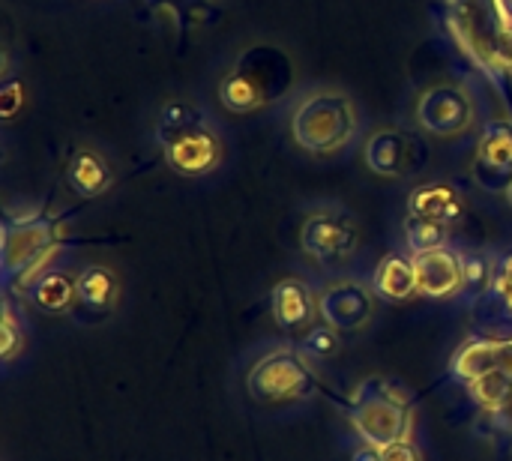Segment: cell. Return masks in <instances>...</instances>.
I'll use <instances>...</instances> for the list:
<instances>
[{
	"mask_svg": "<svg viewBox=\"0 0 512 461\" xmlns=\"http://www.w3.org/2000/svg\"><path fill=\"white\" fill-rule=\"evenodd\" d=\"M66 183L81 198H99L114 186V165L99 147H78L69 156Z\"/></svg>",
	"mask_w": 512,
	"mask_h": 461,
	"instance_id": "cell-14",
	"label": "cell"
},
{
	"mask_svg": "<svg viewBox=\"0 0 512 461\" xmlns=\"http://www.w3.org/2000/svg\"><path fill=\"white\" fill-rule=\"evenodd\" d=\"M471 393L489 408V411H498L501 405H507L512 399V378L504 372H492V375H483L480 381L471 384Z\"/></svg>",
	"mask_w": 512,
	"mask_h": 461,
	"instance_id": "cell-21",
	"label": "cell"
},
{
	"mask_svg": "<svg viewBox=\"0 0 512 461\" xmlns=\"http://www.w3.org/2000/svg\"><path fill=\"white\" fill-rule=\"evenodd\" d=\"M465 198L456 186L447 183H423L408 195V216L435 219L444 225H456L465 216Z\"/></svg>",
	"mask_w": 512,
	"mask_h": 461,
	"instance_id": "cell-15",
	"label": "cell"
},
{
	"mask_svg": "<svg viewBox=\"0 0 512 461\" xmlns=\"http://www.w3.org/2000/svg\"><path fill=\"white\" fill-rule=\"evenodd\" d=\"M372 288L378 297L402 303L414 294H420L417 285V270H414V258H402V255H387L372 276Z\"/></svg>",
	"mask_w": 512,
	"mask_h": 461,
	"instance_id": "cell-18",
	"label": "cell"
},
{
	"mask_svg": "<svg viewBox=\"0 0 512 461\" xmlns=\"http://www.w3.org/2000/svg\"><path fill=\"white\" fill-rule=\"evenodd\" d=\"M414 270H417V285H420L423 297L447 300V297H453V294H459L465 288L462 258L450 246L414 255Z\"/></svg>",
	"mask_w": 512,
	"mask_h": 461,
	"instance_id": "cell-12",
	"label": "cell"
},
{
	"mask_svg": "<svg viewBox=\"0 0 512 461\" xmlns=\"http://www.w3.org/2000/svg\"><path fill=\"white\" fill-rule=\"evenodd\" d=\"M0 330H3V360L9 363L24 348V333L18 330V321H15V312L9 303L3 306V327Z\"/></svg>",
	"mask_w": 512,
	"mask_h": 461,
	"instance_id": "cell-24",
	"label": "cell"
},
{
	"mask_svg": "<svg viewBox=\"0 0 512 461\" xmlns=\"http://www.w3.org/2000/svg\"><path fill=\"white\" fill-rule=\"evenodd\" d=\"M420 156H423L420 141H417L411 132L399 129V126H381V129H375V132L366 138V144H363V159H366V165H369L378 177H390V180L408 177V174L417 168Z\"/></svg>",
	"mask_w": 512,
	"mask_h": 461,
	"instance_id": "cell-10",
	"label": "cell"
},
{
	"mask_svg": "<svg viewBox=\"0 0 512 461\" xmlns=\"http://www.w3.org/2000/svg\"><path fill=\"white\" fill-rule=\"evenodd\" d=\"M462 258V279L468 291H486L489 285H495V264L483 255V252H459Z\"/></svg>",
	"mask_w": 512,
	"mask_h": 461,
	"instance_id": "cell-22",
	"label": "cell"
},
{
	"mask_svg": "<svg viewBox=\"0 0 512 461\" xmlns=\"http://www.w3.org/2000/svg\"><path fill=\"white\" fill-rule=\"evenodd\" d=\"M492 288L498 291V297H501L507 306H512V255L498 264V270H495V285H492Z\"/></svg>",
	"mask_w": 512,
	"mask_h": 461,
	"instance_id": "cell-26",
	"label": "cell"
},
{
	"mask_svg": "<svg viewBox=\"0 0 512 461\" xmlns=\"http://www.w3.org/2000/svg\"><path fill=\"white\" fill-rule=\"evenodd\" d=\"M246 387L258 402H297L315 390V375L300 351L276 348L249 369Z\"/></svg>",
	"mask_w": 512,
	"mask_h": 461,
	"instance_id": "cell-4",
	"label": "cell"
},
{
	"mask_svg": "<svg viewBox=\"0 0 512 461\" xmlns=\"http://www.w3.org/2000/svg\"><path fill=\"white\" fill-rule=\"evenodd\" d=\"M294 81V63L276 48H249L219 81V102L234 114L273 105Z\"/></svg>",
	"mask_w": 512,
	"mask_h": 461,
	"instance_id": "cell-2",
	"label": "cell"
},
{
	"mask_svg": "<svg viewBox=\"0 0 512 461\" xmlns=\"http://www.w3.org/2000/svg\"><path fill=\"white\" fill-rule=\"evenodd\" d=\"M162 156H165V165L183 177H207L222 165L225 144H222V135L207 120L201 126H192L168 138L162 144Z\"/></svg>",
	"mask_w": 512,
	"mask_h": 461,
	"instance_id": "cell-7",
	"label": "cell"
},
{
	"mask_svg": "<svg viewBox=\"0 0 512 461\" xmlns=\"http://www.w3.org/2000/svg\"><path fill=\"white\" fill-rule=\"evenodd\" d=\"M303 348H306V354L309 357H315V360H324V357H333L336 351H339V336H336V330L333 327H312L309 333H306V339H303Z\"/></svg>",
	"mask_w": 512,
	"mask_h": 461,
	"instance_id": "cell-23",
	"label": "cell"
},
{
	"mask_svg": "<svg viewBox=\"0 0 512 461\" xmlns=\"http://www.w3.org/2000/svg\"><path fill=\"white\" fill-rule=\"evenodd\" d=\"M24 294H27V300H30L39 312H48V315L69 312L72 303H78V297H75V279H69V276L60 273V270L36 273V276L24 285Z\"/></svg>",
	"mask_w": 512,
	"mask_h": 461,
	"instance_id": "cell-17",
	"label": "cell"
},
{
	"mask_svg": "<svg viewBox=\"0 0 512 461\" xmlns=\"http://www.w3.org/2000/svg\"><path fill=\"white\" fill-rule=\"evenodd\" d=\"M474 177L489 192H507L512 186V123L489 120L477 141Z\"/></svg>",
	"mask_w": 512,
	"mask_h": 461,
	"instance_id": "cell-11",
	"label": "cell"
},
{
	"mask_svg": "<svg viewBox=\"0 0 512 461\" xmlns=\"http://www.w3.org/2000/svg\"><path fill=\"white\" fill-rule=\"evenodd\" d=\"M363 399L351 408V423L360 432V438L372 447H390L396 441H408L411 432V414L402 399H387L384 387L378 381L366 384Z\"/></svg>",
	"mask_w": 512,
	"mask_h": 461,
	"instance_id": "cell-5",
	"label": "cell"
},
{
	"mask_svg": "<svg viewBox=\"0 0 512 461\" xmlns=\"http://www.w3.org/2000/svg\"><path fill=\"white\" fill-rule=\"evenodd\" d=\"M207 111L195 102H186V99H171L165 102L159 111H156V123H153V132H156V141L165 144L168 138L192 129V126H201L207 123Z\"/></svg>",
	"mask_w": 512,
	"mask_h": 461,
	"instance_id": "cell-19",
	"label": "cell"
},
{
	"mask_svg": "<svg viewBox=\"0 0 512 461\" xmlns=\"http://www.w3.org/2000/svg\"><path fill=\"white\" fill-rule=\"evenodd\" d=\"M405 240H408L411 255L435 252V249H444L447 246L450 225L435 222V219H423V216H408L405 219Z\"/></svg>",
	"mask_w": 512,
	"mask_h": 461,
	"instance_id": "cell-20",
	"label": "cell"
},
{
	"mask_svg": "<svg viewBox=\"0 0 512 461\" xmlns=\"http://www.w3.org/2000/svg\"><path fill=\"white\" fill-rule=\"evenodd\" d=\"M24 105V96H21V87L18 84H6L0 90V108H3V120H12Z\"/></svg>",
	"mask_w": 512,
	"mask_h": 461,
	"instance_id": "cell-27",
	"label": "cell"
},
{
	"mask_svg": "<svg viewBox=\"0 0 512 461\" xmlns=\"http://www.w3.org/2000/svg\"><path fill=\"white\" fill-rule=\"evenodd\" d=\"M363 117L354 96L336 84H315L291 105V138L312 156L345 150L360 135Z\"/></svg>",
	"mask_w": 512,
	"mask_h": 461,
	"instance_id": "cell-1",
	"label": "cell"
},
{
	"mask_svg": "<svg viewBox=\"0 0 512 461\" xmlns=\"http://www.w3.org/2000/svg\"><path fill=\"white\" fill-rule=\"evenodd\" d=\"M507 201H510V207H512V186L507 189Z\"/></svg>",
	"mask_w": 512,
	"mask_h": 461,
	"instance_id": "cell-32",
	"label": "cell"
},
{
	"mask_svg": "<svg viewBox=\"0 0 512 461\" xmlns=\"http://www.w3.org/2000/svg\"><path fill=\"white\" fill-rule=\"evenodd\" d=\"M270 306H273V318L282 330L288 333H297V330H312V321L318 315V297L312 294V288L297 279V276H288L282 279L276 288H273V297H270Z\"/></svg>",
	"mask_w": 512,
	"mask_h": 461,
	"instance_id": "cell-13",
	"label": "cell"
},
{
	"mask_svg": "<svg viewBox=\"0 0 512 461\" xmlns=\"http://www.w3.org/2000/svg\"><path fill=\"white\" fill-rule=\"evenodd\" d=\"M75 297L87 312H111L120 300V279L105 264H87L75 276Z\"/></svg>",
	"mask_w": 512,
	"mask_h": 461,
	"instance_id": "cell-16",
	"label": "cell"
},
{
	"mask_svg": "<svg viewBox=\"0 0 512 461\" xmlns=\"http://www.w3.org/2000/svg\"><path fill=\"white\" fill-rule=\"evenodd\" d=\"M351 461H384V450H381V447L366 444V447H360V450L354 453V459Z\"/></svg>",
	"mask_w": 512,
	"mask_h": 461,
	"instance_id": "cell-29",
	"label": "cell"
},
{
	"mask_svg": "<svg viewBox=\"0 0 512 461\" xmlns=\"http://www.w3.org/2000/svg\"><path fill=\"white\" fill-rule=\"evenodd\" d=\"M492 414H495V423H498L501 429L512 432V399L507 402V405H501L498 411H492Z\"/></svg>",
	"mask_w": 512,
	"mask_h": 461,
	"instance_id": "cell-30",
	"label": "cell"
},
{
	"mask_svg": "<svg viewBox=\"0 0 512 461\" xmlns=\"http://www.w3.org/2000/svg\"><path fill=\"white\" fill-rule=\"evenodd\" d=\"M498 3V12H501V18L512 24V0H495Z\"/></svg>",
	"mask_w": 512,
	"mask_h": 461,
	"instance_id": "cell-31",
	"label": "cell"
},
{
	"mask_svg": "<svg viewBox=\"0 0 512 461\" xmlns=\"http://www.w3.org/2000/svg\"><path fill=\"white\" fill-rule=\"evenodd\" d=\"M489 66H498L504 72H512V24H504L498 39H495V48H492V63Z\"/></svg>",
	"mask_w": 512,
	"mask_h": 461,
	"instance_id": "cell-25",
	"label": "cell"
},
{
	"mask_svg": "<svg viewBox=\"0 0 512 461\" xmlns=\"http://www.w3.org/2000/svg\"><path fill=\"white\" fill-rule=\"evenodd\" d=\"M300 246L315 261H339L357 252L360 231L354 219L339 207H318L300 228Z\"/></svg>",
	"mask_w": 512,
	"mask_h": 461,
	"instance_id": "cell-6",
	"label": "cell"
},
{
	"mask_svg": "<svg viewBox=\"0 0 512 461\" xmlns=\"http://www.w3.org/2000/svg\"><path fill=\"white\" fill-rule=\"evenodd\" d=\"M384 461H423V456L411 441H396V444L384 447Z\"/></svg>",
	"mask_w": 512,
	"mask_h": 461,
	"instance_id": "cell-28",
	"label": "cell"
},
{
	"mask_svg": "<svg viewBox=\"0 0 512 461\" xmlns=\"http://www.w3.org/2000/svg\"><path fill=\"white\" fill-rule=\"evenodd\" d=\"M57 228L51 219H21L18 225L6 222L3 228V276L15 279L27 276L30 267L42 264L48 252H54Z\"/></svg>",
	"mask_w": 512,
	"mask_h": 461,
	"instance_id": "cell-8",
	"label": "cell"
},
{
	"mask_svg": "<svg viewBox=\"0 0 512 461\" xmlns=\"http://www.w3.org/2000/svg\"><path fill=\"white\" fill-rule=\"evenodd\" d=\"M414 120L432 138H456L474 126L477 105L462 81H432L414 102Z\"/></svg>",
	"mask_w": 512,
	"mask_h": 461,
	"instance_id": "cell-3",
	"label": "cell"
},
{
	"mask_svg": "<svg viewBox=\"0 0 512 461\" xmlns=\"http://www.w3.org/2000/svg\"><path fill=\"white\" fill-rule=\"evenodd\" d=\"M375 315V294L360 279H336L318 297V318L336 333L360 330Z\"/></svg>",
	"mask_w": 512,
	"mask_h": 461,
	"instance_id": "cell-9",
	"label": "cell"
}]
</instances>
